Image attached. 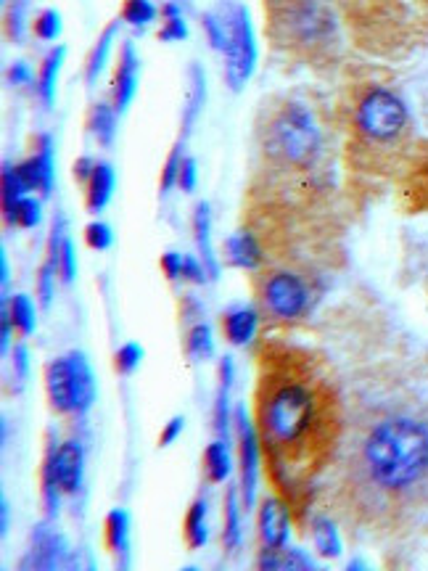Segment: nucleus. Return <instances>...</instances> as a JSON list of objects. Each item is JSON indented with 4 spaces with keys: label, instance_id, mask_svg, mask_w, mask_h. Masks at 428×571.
<instances>
[{
    "label": "nucleus",
    "instance_id": "27",
    "mask_svg": "<svg viewBox=\"0 0 428 571\" xmlns=\"http://www.w3.org/2000/svg\"><path fill=\"white\" fill-rule=\"evenodd\" d=\"M207 104V77H204V69L199 64L191 67V90H188V101H185L183 109V135H188L199 119L201 109Z\"/></svg>",
    "mask_w": 428,
    "mask_h": 571
},
{
    "label": "nucleus",
    "instance_id": "34",
    "mask_svg": "<svg viewBox=\"0 0 428 571\" xmlns=\"http://www.w3.org/2000/svg\"><path fill=\"white\" fill-rule=\"evenodd\" d=\"M185 355L191 357L193 363L209 360L214 355L212 328L207 323H196V326L188 328V334H185Z\"/></svg>",
    "mask_w": 428,
    "mask_h": 571
},
{
    "label": "nucleus",
    "instance_id": "41",
    "mask_svg": "<svg viewBox=\"0 0 428 571\" xmlns=\"http://www.w3.org/2000/svg\"><path fill=\"white\" fill-rule=\"evenodd\" d=\"M183 143H178L175 149L170 151L167 162L162 167V178H159V193L167 196L172 191V186H178V175H180V164H183Z\"/></svg>",
    "mask_w": 428,
    "mask_h": 571
},
{
    "label": "nucleus",
    "instance_id": "13",
    "mask_svg": "<svg viewBox=\"0 0 428 571\" xmlns=\"http://www.w3.org/2000/svg\"><path fill=\"white\" fill-rule=\"evenodd\" d=\"M82 474H85V450L77 439L61 442L56 450V476L64 495H74L82 487Z\"/></svg>",
    "mask_w": 428,
    "mask_h": 571
},
{
    "label": "nucleus",
    "instance_id": "5",
    "mask_svg": "<svg viewBox=\"0 0 428 571\" xmlns=\"http://www.w3.org/2000/svg\"><path fill=\"white\" fill-rule=\"evenodd\" d=\"M265 162L278 172L310 175L323 156V133L310 106L302 101H286L267 117L262 130Z\"/></svg>",
    "mask_w": 428,
    "mask_h": 571
},
{
    "label": "nucleus",
    "instance_id": "24",
    "mask_svg": "<svg viewBox=\"0 0 428 571\" xmlns=\"http://www.w3.org/2000/svg\"><path fill=\"white\" fill-rule=\"evenodd\" d=\"M310 534H312V548L323 558H339L341 556V537L339 529L333 524L331 516H312L310 519Z\"/></svg>",
    "mask_w": 428,
    "mask_h": 571
},
{
    "label": "nucleus",
    "instance_id": "19",
    "mask_svg": "<svg viewBox=\"0 0 428 571\" xmlns=\"http://www.w3.org/2000/svg\"><path fill=\"white\" fill-rule=\"evenodd\" d=\"M257 569L262 571H299V569H318L307 553L296 548H262L257 558Z\"/></svg>",
    "mask_w": 428,
    "mask_h": 571
},
{
    "label": "nucleus",
    "instance_id": "55",
    "mask_svg": "<svg viewBox=\"0 0 428 571\" xmlns=\"http://www.w3.org/2000/svg\"><path fill=\"white\" fill-rule=\"evenodd\" d=\"M426 283H428V275H426Z\"/></svg>",
    "mask_w": 428,
    "mask_h": 571
},
{
    "label": "nucleus",
    "instance_id": "15",
    "mask_svg": "<svg viewBox=\"0 0 428 571\" xmlns=\"http://www.w3.org/2000/svg\"><path fill=\"white\" fill-rule=\"evenodd\" d=\"M193 238H196V249H199V260L207 267L209 281L220 278V262L214 254L212 246V212H209L207 201H199L193 209Z\"/></svg>",
    "mask_w": 428,
    "mask_h": 571
},
{
    "label": "nucleus",
    "instance_id": "42",
    "mask_svg": "<svg viewBox=\"0 0 428 571\" xmlns=\"http://www.w3.org/2000/svg\"><path fill=\"white\" fill-rule=\"evenodd\" d=\"M143 363V347L135 342H127L117 349V355H114V368L117 373L122 376H130V373L138 371V365Z\"/></svg>",
    "mask_w": 428,
    "mask_h": 571
},
{
    "label": "nucleus",
    "instance_id": "26",
    "mask_svg": "<svg viewBox=\"0 0 428 571\" xmlns=\"http://www.w3.org/2000/svg\"><path fill=\"white\" fill-rule=\"evenodd\" d=\"M117 114L119 112L114 109V104H106V101H96L93 109H90V133L98 141V146H104V149H111L114 138H117Z\"/></svg>",
    "mask_w": 428,
    "mask_h": 571
},
{
    "label": "nucleus",
    "instance_id": "40",
    "mask_svg": "<svg viewBox=\"0 0 428 571\" xmlns=\"http://www.w3.org/2000/svg\"><path fill=\"white\" fill-rule=\"evenodd\" d=\"M201 30L207 32V40L214 51H222L225 48V40H228V24H225V16H217L214 11H207L201 16Z\"/></svg>",
    "mask_w": 428,
    "mask_h": 571
},
{
    "label": "nucleus",
    "instance_id": "4",
    "mask_svg": "<svg viewBox=\"0 0 428 571\" xmlns=\"http://www.w3.org/2000/svg\"><path fill=\"white\" fill-rule=\"evenodd\" d=\"M352 130L362 154H376L378 164L397 162L410 138L407 104L386 85H368L352 106Z\"/></svg>",
    "mask_w": 428,
    "mask_h": 571
},
{
    "label": "nucleus",
    "instance_id": "48",
    "mask_svg": "<svg viewBox=\"0 0 428 571\" xmlns=\"http://www.w3.org/2000/svg\"><path fill=\"white\" fill-rule=\"evenodd\" d=\"M6 80H8V85H14V88H19V85H30V82L35 80V75H32V69L27 67L24 61H14V64L8 67Z\"/></svg>",
    "mask_w": 428,
    "mask_h": 571
},
{
    "label": "nucleus",
    "instance_id": "43",
    "mask_svg": "<svg viewBox=\"0 0 428 571\" xmlns=\"http://www.w3.org/2000/svg\"><path fill=\"white\" fill-rule=\"evenodd\" d=\"M74 278H77V252H74L72 238L64 236L59 252V281L69 286V283H74Z\"/></svg>",
    "mask_w": 428,
    "mask_h": 571
},
{
    "label": "nucleus",
    "instance_id": "22",
    "mask_svg": "<svg viewBox=\"0 0 428 571\" xmlns=\"http://www.w3.org/2000/svg\"><path fill=\"white\" fill-rule=\"evenodd\" d=\"M22 175L16 164H3V223L6 228H16V215H19V204L27 196Z\"/></svg>",
    "mask_w": 428,
    "mask_h": 571
},
{
    "label": "nucleus",
    "instance_id": "18",
    "mask_svg": "<svg viewBox=\"0 0 428 571\" xmlns=\"http://www.w3.org/2000/svg\"><path fill=\"white\" fill-rule=\"evenodd\" d=\"M64 56H67V48L64 45H56L51 51L45 53L43 64H40V72H37V98L43 101L45 109H51L53 101H56V82H59L61 64H64Z\"/></svg>",
    "mask_w": 428,
    "mask_h": 571
},
{
    "label": "nucleus",
    "instance_id": "28",
    "mask_svg": "<svg viewBox=\"0 0 428 571\" xmlns=\"http://www.w3.org/2000/svg\"><path fill=\"white\" fill-rule=\"evenodd\" d=\"M119 22H122V19H117V22H111L109 27H106V30L101 32V35H98L96 45L90 48L88 61H85V80H88V85H93V82L98 80V75L104 72L106 61H109L111 45H114V38H117Z\"/></svg>",
    "mask_w": 428,
    "mask_h": 571
},
{
    "label": "nucleus",
    "instance_id": "39",
    "mask_svg": "<svg viewBox=\"0 0 428 571\" xmlns=\"http://www.w3.org/2000/svg\"><path fill=\"white\" fill-rule=\"evenodd\" d=\"M56 278H59V267L51 260H45L40 265V273H37V297H40L43 307H51L53 294H56Z\"/></svg>",
    "mask_w": 428,
    "mask_h": 571
},
{
    "label": "nucleus",
    "instance_id": "12",
    "mask_svg": "<svg viewBox=\"0 0 428 571\" xmlns=\"http://www.w3.org/2000/svg\"><path fill=\"white\" fill-rule=\"evenodd\" d=\"M257 527L262 548H286L288 534H291V521H288V508L278 497H265L259 505Z\"/></svg>",
    "mask_w": 428,
    "mask_h": 571
},
{
    "label": "nucleus",
    "instance_id": "3",
    "mask_svg": "<svg viewBox=\"0 0 428 571\" xmlns=\"http://www.w3.org/2000/svg\"><path fill=\"white\" fill-rule=\"evenodd\" d=\"M265 30L278 48L304 59L339 48V19L328 0H265Z\"/></svg>",
    "mask_w": 428,
    "mask_h": 571
},
{
    "label": "nucleus",
    "instance_id": "47",
    "mask_svg": "<svg viewBox=\"0 0 428 571\" xmlns=\"http://www.w3.org/2000/svg\"><path fill=\"white\" fill-rule=\"evenodd\" d=\"M183 281H191V283H207L209 275H207V267L199 257H191V254H183Z\"/></svg>",
    "mask_w": 428,
    "mask_h": 571
},
{
    "label": "nucleus",
    "instance_id": "9",
    "mask_svg": "<svg viewBox=\"0 0 428 571\" xmlns=\"http://www.w3.org/2000/svg\"><path fill=\"white\" fill-rule=\"evenodd\" d=\"M233 426H236V439H238V466H241V503L246 511L254 508L257 503V484H259V431L254 429V423L249 418L246 405H236L233 410Z\"/></svg>",
    "mask_w": 428,
    "mask_h": 571
},
{
    "label": "nucleus",
    "instance_id": "14",
    "mask_svg": "<svg viewBox=\"0 0 428 571\" xmlns=\"http://www.w3.org/2000/svg\"><path fill=\"white\" fill-rule=\"evenodd\" d=\"M225 260L241 270H259L265 262V252L251 230H236L225 238Z\"/></svg>",
    "mask_w": 428,
    "mask_h": 571
},
{
    "label": "nucleus",
    "instance_id": "49",
    "mask_svg": "<svg viewBox=\"0 0 428 571\" xmlns=\"http://www.w3.org/2000/svg\"><path fill=\"white\" fill-rule=\"evenodd\" d=\"M162 270L170 281L183 278V254L180 252H164L162 254Z\"/></svg>",
    "mask_w": 428,
    "mask_h": 571
},
{
    "label": "nucleus",
    "instance_id": "51",
    "mask_svg": "<svg viewBox=\"0 0 428 571\" xmlns=\"http://www.w3.org/2000/svg\"><path fill=\"white\" fill-rule=\"evenodd\" d=\"M11 360H14V373L16 379H27L30 376V352L24 344H16L14 352H11Z\"/></svg>",
    "mask_w": 428,
    "mask_h": 571
},
{
    "label": "nucleus",
    "instance_id": "35",
    "mask_svg": "<svg viewBox=\"0 0 428 571\" xmlns=\"http://www.w3.org/2000/svg\"><path fill=\"white\" fill-rule=\"evenodd\" d=\"M8 312H11V320H14V328L22 336L35 334L37 326V315H35V305L27 294H14L11 299H6Z\"/></svg>",
    "mask_w": 428,
    "mask_h": 571
},
{
    "label": "nucleus",
    "instance_id": "23",
    "mask_svg": "<svg viewBox=\"0 0 428 571\" xmlns=\"http://www.w3.org/2000/svg\"><path fill=\"white\" fill-rule=\"evenodd\" d=\"M56 439H53V431H51V442H48V450H45V460H43V505H45V513H48V519H56V513H59V505H61V484H59V476H56Z\"/></svg>",
    "mask_w": 428,
    "mask_h": 571
},
{
    "label": "nucleus",
    "instance_id": "7",
    "mask_svg": "<svg viewBox=\"0 0 428 571\" xmlns=\"http://www.w3.org/2000/svg\"><path fill=\"white\" fill-rule=\"evenodd\" d=\"M228 24V40H225V85L233 93H241L246 82L251 80L254 69H257V38H254V27H251L249 8L236 3L225 14Z\"/></svg>",
    "mask_w": 428,
    "mask_h": 571
},
{
    "label": "nucleus",
    "instance_id": "16",
    "mask_svg": "<svg viewBox=\"0 0 428 571\" xmlns=\"http://www.w3.org/2000/svg\"><path fill=\"white\" fill-rule=\"evenodd\" d=\"M259 328V312L254 307H230L225 315H222V331H225V339H228L233 347H246V344L257 336Z\"/></svg>",
    "mask_w": 428,
    "mask_h": 571
},
{
    "label": "nucleus",
    "instance_id": "2",
    "mask_svg": "<svg viewBox=\"0 0 428 571\" xmlns=\"http://www.w3.org/2000/svg\"><path fill=\"white\" fill-rule=\"evenodd\" d=\"M259 442L273 482L283 495H299L333 463L344 418L331 381L299 349H273L262 360L257 386Z\"/></svg>",
    "mask_w": 428,
    "mask_h": 571
},
{
    "label": "nucleus",
    "instance_id": "21",
    "mask_svg": "<svg viewBox=\"0 0 428 571\" xmlns=\"http://www.w3.org/2000/svg\"><path fill=\"white\" fill-rule=\"evenodd\" d=\"M405 196L410 199L413 209H428V146L415 151L413 162L407 167Z\"/></svg>",
    "mask_w": 428,
    "mask_h": 571
},
{
    "label": "nucleus",
    "instance_id": "45",
    "mask_svg": "<svg viewBox=\"0 0 428 571\" xmlns=\"http://www.w3.org/2000/svg\"><path fill=\"white\" fill-rule=\"evenodd\" d=\"M43 223V207L35 196H24L22 204H19V215H16V228H37Z\"/></svg>",
    "mask_w": 428,
    "mask_h": 571
},
{
    "label": "nucleus",
    "instance_id": "29",
    "mask_svg": "<svg viewBox=\"0 0 428 571\" xmlns=\"http://www.w3.org/2000/svg\"><path fill=\"white\" fill-rule=\"evenodd\" d=\"M35 159L37 172H40V193L43 196H51L53 186H56V154H53V138L51 135H37L35 141Z\"/></svg>",
    "mask_w": 428,
    "mask_h": 571
},
{
    "label": "nucleus",
    "instance_id": "37",
    "mask_svg": "<svg viewBox=\"0 0 428 571\" xmlns=\"http://www.w3.org/2000/svg\"><path fill=\"white\" fill-rule=\"evenodd\" d=\"M6 35L14 43H22L24 40V35H27V0H8Z\"/></svg>",
    "mask_w": 428,
    "mask_h": 571
},
{
    "label": "nucleus",
    "instance_id": "10",
    "mask_svg": "<svg viewBox=\"0 0 428 571\" xmlns=\"http://www.w3.org/2000/svg\"><path fill=\"white\" fill-rule=\"evenodd\" d=\"M138 72H141V59L135 53V43L125 40L119 48L117 72L111 80V104L119 114L127 112V106L133 104L135 93H138Z\"/></svg>",
    "mask_w": 428,
    "mask_h": 571
},
{
    "label": "nucleus",
    "instance_id": "38",
    "mask_svg": "<svg viewBox=\"0 0 428 571\" xmlns=\"http://www.w3.org/2000/svg\"><path fill=\"white\" fill-rule=\"evenodd\" d=\"M32 32H35V38L43 40V43H53V40H59V35H61L59 11H56V8H43V11L35 16V22H32Z\"/></svg>",
    "mask_w": 428,
    "mask_h": 571
},
{
    "label": "nucleus",
    "instance_id": "44",
    "mask_svg": "<svg viewBox=\"0 0 428 571\" xmlns=\"http://www.w3.org/2000/svg\"><path fill=\"white\" fill-rule=\"evenodd\" d=\"M85 244H88L90 249H96V252H106V249H111V244H114V230H111V225L96 220V223H90L88 228H85Z\"/></svg>",
    "mask_w": 428,
    "mask_h": 571
},
{
    "label": "nucleus",
    "instance_id": "1",
    "mask_svg": "<svg viewBox=\"0 0 428 571\" xmlns=\"http://www.w3.org/2000/svg\"><path fill=\"white\" fill-rule=\"evenodd\" d=\"M336 497L344 519L378 534L428 524V379L394 376L344 421Z\"/></svg>",
    "mask_w": 428,
    "mask_h": 571
},
{
    "label": "nucleus",
    "instance_id": "11",
    "mask_svg": "<svg viewBox=\"0 0 428 571\" xmlns=\"http://www.w3.org/2000/svg\"><path fill=\"white\" fill-rule=\"evenodd\" d=\"M67 556V545H64V537L59 532H53L45 524L32 532V545L27 558L22 561V571L32 569V571H51L56 566H61Z\"/></svg>",
    "mask_w": 428,
    "mask_h": 571
},
{
    "label": "nucleus",
    "instance_id": "36",
    "mask_svg": "<svg viewBox=\"0 0 428 571\" xmlns=\"http://www.w3.org/2000/svg\"><path fill=\"white\" fill-rule=\"evenodd\" d=\"M156 16H159V8L154 6V0H125L122 11H119V19L130 27H138V30L156 22Z\"/></svg>",
    "mask_w": 428,
    "mask_h": 571
},
{
    "label": "nucleus",
    "instance_id": "54",
    "mask_svg": "<svg viewBox=\"0 0 428 571\" xmlns=\"http://www.w3.org/2000/svg\"><path fill=\"white\" fill-rule=\"evenodd\" d=\"M6 283H8V260L3 257V286H6Z\"/></svg>",
    "mask_w": 428,
    "mask_h": 571
},
{
    "label": "nucleus",
    "instance_id": "52",
    "mask_svg": "<svg viewBox=\"0 0 428 571\" xmlns=\"http://www.w3.org/2000/svg\"><path fill=\"white\" fill-rule=\"evenodd\" d=\"M93 170H96V159H90V156H80L77 162H74L72 167V175L77 183H82V186H88L90 175H93Z\"/></svg>",
    "mask_w": 428,
    "mask_h": 571
},
{
    "label": "nucleus",
    "instance_id": "30",
    "mask_svg": "<svg viewBox=\"0 0 428 571\" xmlns=\"http://www.w3.org/2000/svg\"><path fill=\"white\" fill-rule=\"evenodd\" d=\"M204 471L212 484H222L233 471V460H230L228 439H214L204 450Z\"/></svg>",
    "mask_w": 428,
    "mask_h": 571
},
{
    "label": "nucleus",
    "instance_id": "8",
    "mask_svg": "<svg viewBox=\"0 0 428 571\" xmlns=\"http://www.w3.org/2000/svg\"><path fill=\"white\" fill-rule=\"evenodd\" d=\"M259 302L270 318L296 320L310 307V286L302 281V275L291 270H275L265 275L259 289Z\"/></svg>",
    "mask_w": 428,
    "mask_h": 571
},
{
    "label": "nucleus",
    "instance_id": "17",
    "mask_svg": "<svg viewBox=\"0 0 428 571\" xmlns=\"http://www.w3.org/2000/svg\"><path fill=\"white\" fill-rule=\"evenodd\" d=\"M114 186H117L114 167L109 162H96V170H93L88 186H85V207H88L90 215H98V212H104L109 207Z\"/></svg>",
    "mask_w": 428,
    "mask_h": 571
},
{
    "label": "nucleus",
    "instance_id": "46",
    "mask_svg": "<svg viewBox=\"0 0 428 571\" xmlns=\"http://www.w3.org/2000/svg\"><path fill=\"white\" fill-rule=\"evenodd\" d=\"M178 186L180 191L193 193L196 186H199V164L193 156H185L183 164H180V175H178Z\"/></svg>",
    "mask_w": 428,
    "mask_h": 571
},
{
    "label": "nucleus",
    "instance_id": "20",
    "mask_svg": "<svg viewBox=\"0 0 428 571\" xmlns=\"http://www.w3.org/2000/svg\"><path fill=\"white\" fill-rule=\"evenodd\" d=\"M230 386H233V360L222 357L220 360V386H217V397H214V431L217 437L228 439L230 434Z\"/></svg>",
    "mask_w": 428,
    "mask_h": 571
},
{
    "label": "nucleus",
    "instance_id": "25",
    "mask_svg": "<svg viewBox=\"0 0 428 571\" xmlns=\"http://www.w3.org/2000/svg\"><path fill=\"white\" fill-rule=\"evenodd\" d=\"M222 508H225L222 511V545H225V550L233 553L241 545V508H244L236 487H228Z\"/></svg>",
    "mask_w": 428,
    "mask_h": 571
},
{
    "label": "nucleus",
    "instance_id": "32",
    "mask_svg": "<svg viewBox=\"0 0 428 571\" xmlns=\"http://www.w3.org/2000/svg\"><path fill=\"white\" fill-rule=\"evenodd\" d=\"M106 545H109L111 553H127L130 548V516L122 508H114L106 516Z\"/></svg>",
    "mask_w": 428,
    "mask_h": 571
},
{
    "label": "nucleus",
    "instance_id": "50",
    "mask_svg": "<svg viewBox=\"0 0 428 571\" xmlns=\"http://www.w3.org/2000/svg\"><path fill=\"white\" fill-rule=\"evenodd\" d=\"M183 429H185V418L183 416H175V418H170V421L164 423V429H162V434H159V445L162 447H170L175 439L183 434Z\"/></svg>",
    "mask_w": 428,
    "mask_h": 571
},
{
    "label": "nucleus",
    "instance_id": "53",
    "mask_svg": "<svg viewBox=\"0 0 428 571\" xmlns=\"http://www.w3.org/2000/svg\"><path fill=\"white\" fill-rule=\"evenodd\" d=\"M8 513H11V505L8 500H3V532H8Z\"/></svg>",
    "mask_w": 428,
    "mask_h": 571
},
{
    "label": "nucleus",
    "instance_id": "31",
    "mask_svg": "<svg viewBox=\"0 0 428 571\" xmlns=\"http://www.w3.org/2000/svg\"><path fill=\"white\" fill-rule=\"evenodd\" d=\"M207 540V500L199 497V500H193L188 513H185V542H188V548L191 550H199L207 545Z\"/></svg>",
    "mask_w": 428,
    "mask_h": 571
},
{
    "label": "nucleus",
    "instance_id": "6",
    "mask_svg": "<svg viewBox=\"0 0 428 571\" xmlns=\"http://www.w3.org/2000/svg\"><path fill=\"white\" fill-rule=\"evenodd\" d=\"M45 392L51 408L64 416H85L96 402V379L88 357L69 352L45 365Z\"/></svg>",
    "mask_w": 428,
    "mask_h": 571
},
{
    "label": "nucleus",
    "instance_id": "33",
    "mask_svg": "<svg viewBox=\"0 0 428 571\" xmlns=\"http://www.w3.org/2000/svg\"><path fill=\"white\" fill-rule=\"evenodd\" d=\"M188 38V24H185L183 8L175 0H167L162 6V30H159V40L164 43H175V40Z\"/></svg>",
    "mask_w": 428,
    "mask_h": 571
}]
</instances>
